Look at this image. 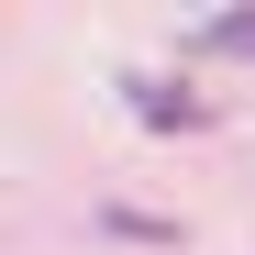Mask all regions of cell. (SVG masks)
<instances>
[{
	"label": "cell",
	"instance_id": "cell-1",
	"mask_svg": "<svg viewBox=\"0 0 255 255\" xmlns=\"http://www.w3.org/2000/svg\"><path fill=\"white\" fill-rule=\"evenodd\" d=\"M133 111L155 122V133H189V122H200V100L178 89V78H133Z\"/></svg>",
	"mask_w": 255,
	"mask_h": 255
},
{
	"label": "cell",
	"instance_id": "cell-2",
	"mask_svg": "<svg viewBox=\"0 0 255 255\" xmlns=\"http://www.w3.org/2000/svg\"><path fill=\"white\" fill-rule=\"evenodd\" d=\"M200 45H211V56H255V11H211Z\"/></svg>",
	"mask_w": 255,
	"mask_h": 255
}]
</instances>
